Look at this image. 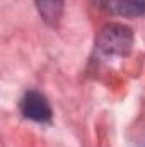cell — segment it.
<instances>
[{
  "mask_svg": "<svg viewBox=\"0 0 145 147\" xmlns=\"http://www.w3.org/2000/svg\"><path fill=\"white\" fill-rule=\"evenodd\" d=\"M63 7L65 0H36V9L41 19L51 28H56L60 24L63 16Z\"/></svg>",
  "mask_w": 145,
  "mask_h": 147,
  "instance_id": "obj_4",
  "label": "cell"
},
{
  "mask_svg": "<svg viewBox=\"0 0 145 147\" xmlns=\"http://www.w3.org/2000/svg\"><path fill=\"white\" fill-rule=\"evenodd\" d=\"M133 33L123 24H108L104 26L96 38V48L106 57H125L132 51Z\"/></svg>",
  "mask_w": 145,
  "mask_h": 147,
  "instance_id": "obj_1",
  "label": "cell"
},
{
  "mask_svg": "<svg viewBox=\"0 0 145 147\" xmlns=\"http://www.w3.org/2000/svg\"><path fill=\"white\" fill-rule=\"evenodd\" d=\"M94 3L109 14L123 17H140L145 14V0H94Z\"/></svg>",
  "mask_w": 145,
  "mask_h": 147,
  "instance_id": "obj_3",
  "label": "cell"
},
{
  "mask_svg": "<svg viewBox=\"0 0 145 147\" xmlns=\"http://www.w3.org/2000/svg\"><path fill=\"white\" fill-rule=\"evenodd\" d=\"M21 113L28 118L38 123H46L51 120V106L48 99L36 91H28L21 99Z\"/></svg>",
  "mask_w": 145,
  "mask_h": 147,
  "instance_id": "obj_2",
  "label": "cell"
}]
</instances>
